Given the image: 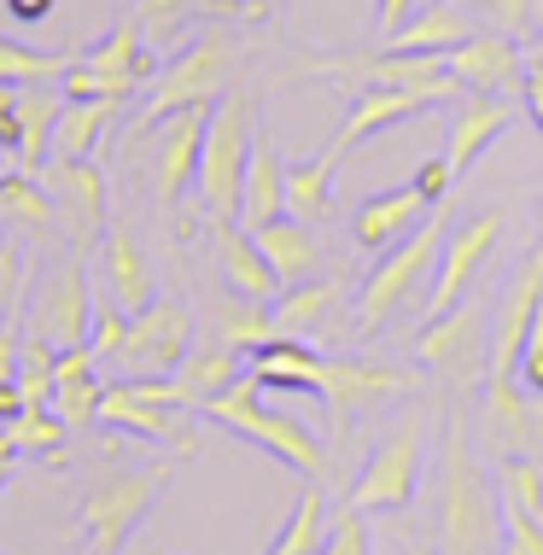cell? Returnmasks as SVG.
<instances>
[{"label": "cell", "mask_w": 543, "mask_h": 555, "mask_svg": "<svg viewBox=\"0 0 543 555\" xmlns=\"http://www.w3.org/2000/svg\"><path fill=\"white\" fill-rule=\"evenodd\" d=\"M199 415H210L217 427L240 433V439L263 444L269 456H281L293 474H305V479H322V474H327V450H322V439H315V433L298 422V415L269 410V403H263V386H258V374H251V369H240L234 386H222V392L210 398Z\"/></svg>", "instance_id": "6da1fadb"}, {"label": "cell", "mask_w": 543, "mask_h": 555, "mask_svg": "<svg viewBox=\"0 0 543 555\" xmlns=\"http://www.w3.org/2000/svg\"><path fill=\"white\" fill-rule=\"evenodd\" d=\"M503 550V491L467 456V439L450 433L444 444V555H496Z\"/></svg>", "instance_id": "7a4b0ae2"}, {"label": "cell", "mask_w": 543, "mask_h": 555, "mask_svg": "<svg viewBox=\"0 0 543 555\" xmlns=\"http://www.w3.org/2000/svg\"><path fill=\"white\" fill-rule=\"evenodd\" d=\"M444 234H450V217L432 205V211L421 217L415 229L398 240V246L380 251V263L369 269V281H362V293H357V327H362V334H374V327H380L391 310H398L403 298H410L421 281L432 275V269H439Z\"/></svg>", "instance_id": "3957f363"}, {"label": "cell", "mask_w": 543, "mask_h": 555, "mask_svg": "<svg viewBox=\"0 0 543 555\" xmlns=\"http://www.w3.org/2000/svg\"><path fill=\"white\" fill-rule=\"evenodd\" d=\"M251 100L222 94V106H210L205 146H199V199L210 217H240V188H246V158H251Z\"/></svg>", "instance_id": "277c9868"}, {"label": "cell", "mask_w": 543, "mask_h": 555, "mask_svg": "<svg viewBox=\"0 0 543 555\" xmlns=\"http://www.w3.org/2000/svg\"><path fill=\"white\" fill-rule=\"evenodd\" d=\"M229 41L222 36H193L170 65L146 82V106L141 124H164V117L188 112V106H217L222 82H229Z\"/></svg>", "instance_id": "5b68a950"}, {"label": "cell", "mask_w": 543, "mask_h": 555, "mask_svg": "<svg viewBox=\"0 0 543 555\" xmlns=\"http://www.w3.org/2000/svg\"><path fill=\"white\" fill-rule=\"evenodd\" d=\"M188 334H193V317H188L181 298H153L146 310H134L129 339L117 345V357H112L117 380H164V374H176L193 351Z\"/></svg>", "instance_id": "8992f818"}, {"label": "cell", "mask_w": 543, "mask_h": 555, "mask_svg": "<svg viewBox=\"0 0 543 555\" xmlns=\"http://www.w3.org/2000/svg\"><path fill=\"white\" fill-rule=\"evenodd\" d=\"M456 94H462L456 77L421 82V88H351V106H345L334 141L322 146V158L339 164L357 141H369L374 129H391V124H403V117H421V112H432V106H450Z\"/></svg>", "instance_id": "52a82bcc"}, {"label": "cell", "mask_w": 543, "mask_h": 555, "mask_svg": "<svg viewBox=\"0 0 543 555\" xmlns=\"http://www.w3.org/2000/svg\"><path fill=\"white\" fill-rule=\"evenodd\" d=\"M170 479V462H153V468H129V474H105L82 491L77 508V527L88 538H129L146 520V508Z\"/></svg>", "instance_id": "ba28073f"}, {"label": "cell", "mask_w": 543, "mask_h": 555, "mask_svg": "<svg viewBox=\"0 0 543 555\" xmlns=\"http://www.w3.org/2000/svg\"><path fill=\"white\" fill-rule=\"evenodd\" d=\"M88 327H94V287H88L82 258H70L41 281L36 310H29V334H41L53 351H70V345H88Z\"/></svg>", "instance_id": "9c48e42d"}, {"label": "cell", "mask_w": 543, "mask_h": 555, "mask_svg": "<svg viewBox=\"0 0 543 555\" xmlns=\"http://www.w3.org/2000/svg\"><path fill=\"white\" fill-rule=\"evenodd\" d=\"M415 479H421V433L398 427L369 450V462H362L357 486L345 491V503H357L362 515H369V508H410Z\"/></svg>", "instance_id": "30bf717a"}, {"label": "cell", "mask_w": 543, "mask_h": 555, "mask_svg": "<svg viewBox=\"0 0 543 555\" xmlns=\"http://www.w3.org/2000/svg\"><path fill=\"white\" fill-rule=\"evenodd\" d=\"M496 234H503V211H474L462 217L456 229L444 234V251H439V269H432V298H427V317H444L450 305H462V293L474 287L479 263L491 258Z\"/></svg>", "instance_id": "8fae6325"}, {"label": "cell", "mask_w": 543, "mask_h": 555, "mask_svg": "<svg viewBox=\"0 0 543 555\" xmlns=\"http://www.w3.org/2000/svg\"><path fill=\"white\" fill-rule=\"evenodd\" d=\"M193 415L199 410H176V403H153L146 392H134L129 380H112L100 398V422L117 433H134V439L170 444L176 456H193L199 450V433H193Z\"/></svg>", "instance_id": "7c38bea8"}, {"label": "cell", "mask_w": 543, "mask_h": 555, "mask_svg": "<svg viewBox=\"0 0 543 555\" xmlns=\"http://www.w3.org/2000/svg\"><path fill=\"white\" fill-rule=\"evenodd\" d=\"M538 305H543V240L526 251L520 269L508 275V287H503V305H496V334H491V369L486 374H515L526 327H532Z\"/></svg>", "instance_id": "4fadbf2b"}, {"label": "cell", "mask_w": 543, "mask_h": 555, "mask_svg": "<svg viewBox=\"0 0 543 555\" xmlns=\"http://www.w3.org/2000/svg\"><path fill=\"white\" fill-rule=\"evenodd\" d=\"M403 386H410V374H398L386 363H362V357H322L315 351V363H310V392H322L334 415H351L362 403H380L391 392H403Z\"/></svg>", "instance_id": "5bb4252c"}, {"label": "cell", "mask_w": 543, "mask_h": 555, "mask_svg": "<svg viewBox=\"0 0 543 555\" xmlns=\"http://www.w3.org/2000/svg\"><path fill=\"white\" fill-rule=\"evenodd\" d=\"M450 77L474 94H503V100H520V82H526V59L520 48L503 36V29H486V36H467L462 48L444 53Z\"/></svg>", "instance_id": "9a60e30c"}, {"label": "cell", "mask_w": 543, "mask_h": 555, "mask_svg": "<svg viewBox=\"0 0 543 555\" xmlns=\"http://www.w3.org/2000/svg\"><path fill=\"white\" fill-rule=\"evenodd\" d=\"M508 124H515V100L462 88V94L450 100V124H444V158H450V170L462 176L467 164L486 153V146H491Z\"/></svg>", "instance_id": "2e32d148"}, {"label": "cell", "mask_w": 543, "mask_h": 555, "mask_svg": "<svg viewBox=\"0 0 543 555\" xmlns=\"http://www.w3.org/2000/svg\"><path fill=\"white\" fill-rule=\"evenodd\" d=\"M205 124H210V106H188L176 117H164L158 129V205L176 211V199L199 182V146H205Z\"/></svg>", "instance_id": "e0dca14e"}, {"label": "cell", "mask_w": 543, "mask_h": 555, "mask_svg": "<svg viewBox=\"0 0 543 555\" xmlns=\"http://www.w3.org/2000/svg\"><path fill=\"white\" fill-rule=\"evenodd\" d=\"M100 263H105V293L117 298V305L129 310H146L158 298V275H153V258H146L141 234H129L124 222H112V229L100 234Z\"/></svg>", "instance_id": "ac0fdd59"}, {"label": "cell", "mask_w": 543, "mask_h": 555, "mask_svg": "<svg viewBox=\"0 0 543 555\" xmlns=\"http://www.w3.org/2000/svg\"><path fill=\"white\" fill-rule=\"evenodd\" d=\"M427 211H432V205L421 199V188H415V182L386 188V193H374V199H362V205H357L351 240H357L362 251H391V246H398V240L410 234Z\"/></svg>", "instance_id": "d6986e66"}, {"label": "cell", "mask_w": 543, "mask_h": 555, "mask_svg": "<svg viewBox=\"0 0 543 555\" xmlns=\"http://www.w3.org/2000/svg\"><path fill=\"white\" fill-rule=\"evenodd\" d=\"M286 217V158L275 146V134H258L246 158V188H240V229H263V222Z\"/></svg>", "instance_id": "ffe728a7"}, {"label": "cell", "mask_w": 543, "mask_h": 555, "mask_svg": "<svg viewBox=\"0 0 543 555\" xmlns=\"http://www.w3.org/2000/svg\"><path fill=\"white\" fill-rule=\"evenodd\" d=\"M77 65H88V70H105V77H124V82H134V88H146L158 77V53H153V41L141 36V24L134 18H124V24H112L100 41H88V48L77 53Z\"/></svg>", "instance_id": "44dd1931"}, {"label": "cell", "mask_w": 543, "mask_h": 555, "mask_svg": "<svg viewBox=\"0 0 543 555\" xmlns=\"http://www.w3.org/2000/svg\"><path fill=\"white\" fill-rule=\"evenodd\" d=\"M100 357L94 345H70V351H59V369H53V410L65 427H94L100 422Z\"/></svg>", "instance_id": "7402d4cb"}, {"label": "cell", "mask_w": 543, "mask_h": 555, "mask_svg": "<svg viewBox=\"0 0 543 555\" xmlns=\"http://www.w3.org/2000/svg\"><path fill=\"white\" fill-rule=\"evenodd\" d=\"M210 222H217L222 281H229V293H240V298H263V305H275V298H281V281H275V269H269V258L258 251V240H251L246 229H240L234 217H210Z\"/></svg>", "instance_id": "603a6c76"}, {"label": "cell", "mask_w": 543, "mask_h": 555, "mask_svg": "<svg viewBox=\"0 0 543 555\" xmlns=\"http://www.w3.org/2000/svg\"><path fill=\"white\" fill-rule=\"evenodd\" d=\"M467 36H474L467 12L450 7V0H432V7L410 12L391 36H380V48L386 53H450V48H462Z\"/></svg>", "instance_id": "cb8c5ba5"}, {"label": "cell", "mask_w": 543, "mask_h": 555, "mask_svg": "<svg viewBox=\"0 0 543 555\" xmlns=\"http://www.w3.org/2000/svg\"><path fill=\"white\" fill-rule=\"evenodd\" d=\"M48 188L65 199V222L77 240H94L105 234V176L94 158H77V164H53Z\"/></svg>", "instance_id": "d4e9b609"}, {"label": "cell", "mask_w": 543, "mask_h": 555, "mask_svg": "<svg viewBox=\"0 0 543 555\" xmlns=\"http://www.w3.org/2000/svg\"><path fill=\"white\" fill-rule=\"evenodd\" d=\"M59 112H65V88L59 82H24L18 88V158H24V170L41 176V164L53 158Z\"/></svg>", "instance_id": "484cf974"}, {"label": "cell", "mask_w": 543, "mask_h": 555, "mask_svg": "<svg viewBox=\"0 0 543 555\" xmlns=\"http://www.w3.org/2000/svg\"><path fill=\"white\" fill-rule=\"evenodd\" d=\"M479 351V305H450L444 317H427V327H421L415 339V357L427 369H462L467 357Z\"/></svg>", "instance_id": "4316f807"}, {"label": "cell", "mask_w": 543, "mask_h": 555, "mask_svg": "<svg viewBox=\"0 0 543 555\" xmlns=\"http://www.w3.org/2000/svg\"><path fill=\"white\" fill-rule=\"evenodd\" d=\"M345 298V275H322V281H293V287H281V298L269 310H275V334L298 339L310 334V327L327 322V310H334Z\"/></svg>", "instance_id": "83f0119b"}, {"label": "cell", "mask_w": 543, "mask_h": 555, "mask_svg": "<svg viewBox=\"0 0 543 555\" xmlns=\"http://www.w3.org/2000/svg\"><path fill=\"white\" fill-rule=\"evenodd\" d=\"M246 234L258 240V251L269 258V269H275L281 287H293V281L310 275V263H315V234H310V222L275 217V222H263V229H246Z\"/></svg>", "instance_id": "f1b7e54d"}, {"label": "cell", "mask_w": 543, "mask_h": 555, "mask_svg": "<svg viewBox=\"0 0 543 555\" xmlns=\"http://www.w3.org/2000/svg\"><path fill=\"white\" fill-rule=\"evenodd\" d=\"M210 322H217V339L229 351H258V345L275 339V310L263 298H240V293H217L210 298Z\"/></svg>", "instance_id": "f546056e"}, {"label": "cell", "mask_w": 543, "mask_h": 555, "mask_svg": "<svg viewBox=\"0 0 543 555\" xmlns=\"http://www.w3.org/2000/svg\"><path fill=\"white\" fill-rule=\"evenodd\" d=\"M327 515H334V508H327L322 486L310 479V486L293 498V515L281 520V532L269 538L263 555H322V544H327Z\"/></svg>", "instance_id": "4dcf8cb0"}, {"label": "cell", "mask_w": 543, "mask_h": 555, "mask_svg": "<svg viewBox=\"0 0 543 555\" xmlns=\"http://www.w3.org/2000/svg\"><path fill=\"white\" fill-rule=\"evenodd\" d=\"M117 100H65V112H59L53 124V164H77L94 153V134L112 124Z\"/></svg>", "instance_id": "1f68e13d"}, {"label": "cell", "mask_w": 543, "mask_h": 555, "mask_svg": "<svg viewBox=\"0 0 543 555\" xmlns=\"http://www.w3.org/2000/svg\"><path fill=\"white\" fill-rule=\"evenodd\" d=\"M486 415L503 444H532V398L515 374H486Z\"/></svg>", "instance_id": "d6a6232c"}, {"label": "cell", "mask_w": 543, "mask_h": 555, "mask_svg": "<svg viewBox=\"0 0 543 555\" xmlns=\"http://www.w3.org/2000/svg\"><path fill=\"white\" fill-rule=\"evenodd\" d=\"M0 211L12 222H24V229H53L59 205H53V188L36 170H12V176H0Z\"/></svg>", "instance_id": "836d02e7"}, {"label": "cell", "mask_w": 543, "mask_h": 555, "mask_svg": "<svg viewBox=\"0 0 543 555\" xmlns=\"http://www.w3.org/2000/svg\"><path fill=\"white\" fill-rule=\"evenodd\" d=\"M7 427V439L18 444V456H59V444H65V422H59V410L53 403H24L12 422H0Z\"/></svg>", "instance_id": "e575fe53"}, {"label": "cell", "mask_w": 543, "mask_h": 555, "mask_svg": "<svg viewBox=\"0 0 543 555\" xmlns=\"http://www.w3.org/2000/svg\"><path fill=\"white\" fill-rule=\"evenodd\" d=\"M327 176H334V164H327L322 153L286 164V217H298V222L322 217L327 211Z\"/></svg>", "instance_id": "d590c367"}, {"label": "cell", "mask_w": 543, "mask_h": 555, "mask_svg": "<svg viewBox=\"0 0 543 555\" xmlns=\"http://www.w3.org/2000/svg\"><path fill=\"white\" fill-rule=\"evenodd\" d=\"M70 65V53H53V48H24V41L0 36V82H59Z\"/></svg>", "instance_id": "8d00e7d4"}, {"label": "cell", "mask_w": 543, "mask_h": 555, "mask_svg": "<svg viewBox=\"0 0 543 555\" xmlns=\"http://www.w3.org/2000/svg\"><path fill=\"white\" fill-rule=\"evenodd\" d=\"M496 491H503V503H515V508L543 520V468L532 456H503L496 462Z\"/></svg>", "instance_id": "74e56055"}, {"label": "cell", "mask_w": 543, "mask_h": 555, "mask_svg": "<svg viewBox=\"0 0 543 555\" xmlns=\"http://www.w3.org/2000/svg\"><path fill=\"white\" fill-rule=\"evenodd\" d=\"M53 369H59V351L41 334L24 327V351H18V386L29 403H53Z\"/></svg>", "instance_id": "f35d334b"}, {"label": "cell", "mask_w": 543, "mask_h": 555, "mask_svg": "<svg viewBox=\"0 0 543 555\" xmlns=\"http://www.w3.org/2000/svg\"><path fill=\"white\" fill-rule=\"evenodd\" d=\"M193 7H229V0H134V24H141L146 41H164L170 29H181V18H188Z\"/></svg>", "instance_id": "ab89813d"}, {"label": "cell", "mask_w": 543, "mask_h": 555, "mask_svg": "<svg viewBox=\"0 0 543 555\" xmlns=\"http://www.w3.org/2000/svg\"><path fill=\"white\" fill-rule=\"evenodd\" d=\"M124 339H129V310L117 305L112 293L94 298V327H88V345H94V357H100V363H112Z\"/></svg>", "instance_id": "60d3db41"}, {"label": "cell", "mask_w": 543, "mask_h": 555, "mask_svg": "<svg viewBox=\"0 0 543 555\" xmlns=\"http://www.w3.org/2000/svg\"><path fill=\"white\" fill-rule=\"evenodd\" d=\"M322 555H369V520H362L357 503H339L327 515V544Z\"/></svg>", "instance_id": "b9f144b4"}, {"label": "cell", "mask_w": 543, "mask_h": 555, "mask_svg": "<svg viewBox=\"0 0 543 555\" xmlns=\"http://www.w3.org/2000/svg\"><path fill=\"white\" fill-rule=\"evenodd\" d=\"M503 555H543V520L503 503Z\"/></svg>", "instance_id": "7bdbcfd3"}, {"label": "cell", "mask_w": 543, "mask_h": 555, "mask_svg": "<svg viewBox=\"0 0 543 555\" xmlns=\"http://www.w3.org/2000/svg\"><path fill=\"white\" fill-rule=\"evenodd\" d=\"M467 7H474L491 29H503V36H520V29L532 24V0H467Z\"/></svg>", "instance_id": "ee69618b"}, {"label": "cell", "mask_w": 543, "mask_h": 555, "mask_svg": "<svg viewBox=\"0 0 543 555\" xmlns=\"http://www.w3.org/2000/svg\"><path fill=\"white\" fill-rule=\"evenodd\" d=\"M18 298H24V263H18V246L0 240V322L18 317Z\"/></svg>", "instance_id": "f6af8a7d"}, {"label": "cell", "mask_w": 543, "mask_h": 555, "mask_svg": "<svg viewBox=\"0 0 543 555\" xmlns=\"http://www.w3.org/2000/svg\"><path fill=\"white\" fill-rule=\"evenodd\" d=\"M450 182H456V170H450V158H444V153H439V158H427V164L415 170V188H421V199H427V205H444Z\"/></svg>", "instance_id": "bcb514c9"}, {"label": "cell", "mask_w": 543, "mask_h": 555, "mask_svg": "<svg viewBox=\"0 0 543 555\" xmlns=\"http://www.w3.org/2000/svg\"><path fill=\"white\" fill-rule=\"evenodd\" d=\"M0 153H18V82H0Z\"/></svg>", "instance_id": "7dc6e473"}, {"label": "cell", "mask_w": 543, "mask_h": 555, "mask_svg": "<svg viewBox=\"0 0 543 555\" xmlns=\"http://www.w3.org/2000/svg\"><path fill=\"white\" fill-rule=\"evenodd\" d=\"M520 106L532 112V124L543 129V65H526V82H520Z\"/></svg>", "instance_id": "c3c4849f"}, {"label": "cell", "mask_w": 543, "mask_h": 555, "mask_svg": "<svg viewBox=\"0 0 543 555\" xmlns=\"http://www.w3.org/2000/svg\"><path fill=\"white\" fill-rule=\"evenodd\" d=\"M415 12V0H374V18H380V36H391L403 18Z\"/></svg>", "instance_id": "681fc988"}, {"label": "cell", "mask_w": 543, "mask_h": 555, "mask_svg": "<svg viewBox=\"0 0 543 555\" xmlns=\"http://www.w3.org/2000/svg\"><path fill=\"white\" fill-rule=\"evenodd\" d=\"M7 12L18 24H48L53 18V0H7Z\"/></svg>", "instance_id": "f907efd6"}, {"label": "cell", "mask_w": 543, "mask_h": 555, "mask_svg": "<svg viewBox=\"0 0 543 555\" xmlns=\"http://www.w3.org/2000/svg\"><path fill=\"white\" fill-rule=\"evenodd\" d=\"M117 550H124V538H88L82 544V555H117Z\"/></svg>", "instance_id": "816d5d0a"}, {"label": "cell", "mask_w": 543, "mask_h": 555, "mask_svg": "<svg viewBox=\"0 0 543 555\" xmlns=\"http://www.w3.org/2000/svg\"><path fill=\"white\" fill-rule=\"evenodd\" d=\"M12 462H18V444H12V439H7V427H0V479L12 474Z\"/></svg>", "instance_id": "f5cc1de1"}, {"label": "cell", "mask_w": 543, "mask_h": 555, "mask_svg": "<svg viewBox=\"0 0 543 555\" xmlns=\"http://www.w3.org/2000/svg\"><path fill=\"white\" fill-rule=\"evenodd\" d=\"M269 7H275V0H240V12H251V18H263Z\"/></svg>", "instance_id": "db71d44e"}, {"label": "cell", "mask_w": 543, "mask_h": 555, "mask_svg": "<svg viewBox=\"0 0 543 555\" xmlns=\"http://www.w3.org/2000/svg\"><path fill=\"white\" fill-rule=\"evenodd\" d=\"M526 65H543V29L532 36V53H526Z\"/></svg>", "instance_id": "11a10c76"}, {"label": "cell", "mask_w": 543, "mask_h": 555, "mask_svg": "<svg viewBox=\"0 0 543 555\" xmlns=\"http://www.w3.org/2000/svg\"><path fill=\"white\" fill-rule=\"evenodd\" d=\"M410 555H427V550H410Z\"/></svg>", "instance_id": "9f6ffc18"}]
</instances>
